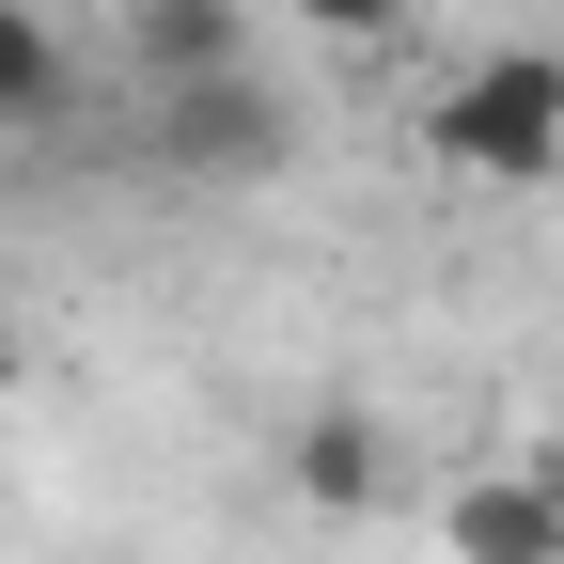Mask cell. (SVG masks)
Segmentation results:
<instances>
[{
	"mask_svg": "<svg viewBox=\"0 0 564 564\" xmlns=\"http://www.w3.org/2000/svg\"><path fill=\"white\" fill-rule=\"evenodd\" d=\"M423 158L455 188H533L564 173V47H486L423 95Z\"/></svg>",
	"mask_w": 564,
	"mask_h": 564,
	"instance_id": "6da1fadb",
	"label": "cell"
},
{
	"mask_svg": "<svg viewBox=\"0 0 564 564\" xmlns=\"http://www.w3.org/2000/svg\"><path fill=\"white\" fill-rule=\"evenodd\" d=\"M141 158L188 173V188H267L299 158V110L267 95V63H188V79H141Z\"/></svg>",
	"mask_w": 564,
	"mask_h": 564,
	"instance_id": "7a4b0ae2",
	"label": "cell"
},
{
	"mask_svg": "<svg viewBox=\"0 0 564 564\" xmlns=\"http://www.w3.org/2000/svg\"><path fill=\"white\" fill-rule=\"evenodd\" d=\"M282 486H299L314 518H392V423L361 392H314L282 423Z\"/></svg>",
	"mask_w": 564,
	"mask_h": 564,
	"instance_id": "3957f363",
	"label": "cell"
},
{
	"mask_svg": "<svg viewBox=\"0 0 564 564\" xmlns=\"http://www.w3.org/2000/svg\"><path fill=\"white\" fill-rule=\"evenodd\" d=\"M455 564H564V470H470L440 502Z\"/></svg>",
	"mask_w": 564,
	"mask_h": 564,
	"instance_id": "277c9868",
	"label": "cell"
},
{
	"mask_svg": "<svg viewBox=\"0 0 564 564\" xmlns=\"http://www.w3.org/2000/svg\"><path fill=\"white\" fill-rule=\"evenodd\" d=\"M236 47H251L236 0H126V63L141 79H188V63H236Z\"/></svg>",
	"mask_w": 564,
	"mask_h": 564,
	"instance_id": "5b68a950",
	"label": "cell"
},
{
	"mask_svg": "<svg viewBox=\"0 0 564 564\" xmlns=\"http://www.w3.org/2000/svg\"><path fill=\"white\" fill-rule=\"evenodd\" d=\"M17 126H63V32L32 0H0V141Z\"/></svg>",
	"mask_w": 564,
	"mask_h": 564,
	"instance_id": "8992f818",
	"label": "cell"
},
{
	"mask_svg": "<svg viewBox=\"0 0 564 564\" xmlns=\"http://www.w3.org/2000/svg\"><path fill=\"white\" fill-rule=\"evenodd\" d=\"M267 17H299V32L345 47V63H361V47H408V0H267Z\"/></svg>",
	"mask_w": 564,
	"mask_h": 564,
	"instance_id": "52a82bcc",
	"label": "cell"
},
{
	"mask_svg": "<svg viewBox=\"0 0 564 564\" xmlns=\"http://www.w3.org/2000/svg\"><path fill=\"white\" fill-rule=\"evenodd\" d=\"M0 392H17V329H0Z\"/></svg>",
	"mask_w": 564,
	"mask_h": 564,
	"instance_id": "ba28073f",
	"label": "cell"
}]
</instances>
